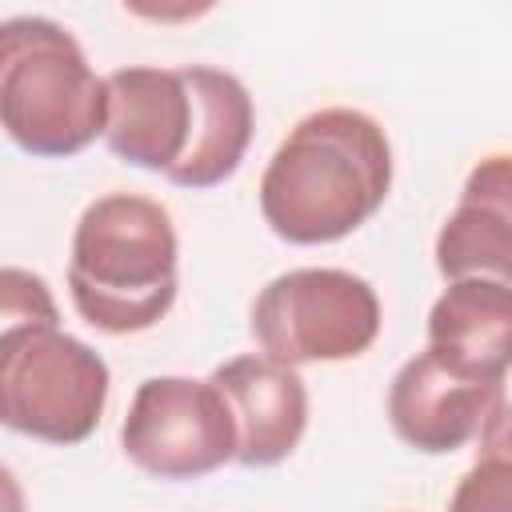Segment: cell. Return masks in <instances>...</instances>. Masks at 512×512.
<instances>
[{"instance_id": "obj_1", "label": "cell", "mask_w": 512, "mask_h": 512, "mask_svg": "<svg viewBox=\"0 0 512 512\" xmlns=\"http://www.w3.org/2000/svg\"><path fill=\"white\" fill-rule=\"evenodd\" d=\"M104 96V144L112 156L192 192L224 184L252 144V96L212 64L116 68L104 76Z\"/></svg>"}, {"instance_id": "obj_2", "label": "cell", "mask_w": 512, "mask_h": 512, "mask_svg": "<svg viewBox=\"0 0 512 512\" xmlns=\"http://www.w3.org/2000/svg\"><path fill=\"white\" fill-rule=\"evenodd\" d=\"M392 188V144L360 108L304 116L260 176V216L288 244H332L368 224Z\"/></svg>"}, {"instance_id": "obj_3", "label": "cell", "mask_w": 512, "mask_h": 512, "mask_svg": "<svg viewBox=\"0 0 512 512\" xmlns=\"http://www.w3.org/2000/svg\"><path fill=\"white\" fill-rule=\"evenodd\" d=\"M176 228L164 204L136 192L92 200L72 232L68 292L84 324L128 336L160 324L176 304Z\"/></svg>"}, {"instance_id": "obj_4", "label": "cell", "mask_w": 512, "mask_h": 512, "mask_svg": "<svg viewBox=\"0 0 512 512\" xmlns=\"http://www.w3.org/2000/svg\"><path fill=\"white\" fill-rule=\"evenodd\" d=\"M104 80L80 40L48 16L0 20V128L44 160L84 152L104 136Z\"/></svg>"}, {"instance_id": "obj_5", "label": "cell", "mask_w": 512, "mask_h": 512, "mask_svg": "<svg viewBox=\"0 0 512 512\" xmlns=\"http://www.w3.org/2000/svg\"><path fill=\"white\" fill-rule=\"evenodd\" d=\"M112 372L96 348L60 324L0 332V428L40 444H84L108 404Z\"/></svg>"}, {"instance_id": "obj_6", "label": "cell", "mask_w": 512, "mask_h": 512, "mask_svg": "<svg viewBox=\"0 0 512 512\" xmlns=\"http://www.w3.org/2000/svg\"><path fill=\"white\" fill-rule=\"evenodd\" d=\"M248 328L288 368L356 360L380 336V296L348 268H292L260 288Z\"/></svg>"}, {"instance_id": "obj_7", "label": "cell", "mask_w": 512, "mask_h": 512, "mask_svg": "<svg viewBox=\"0 0 512 512\" xmlns=\"http://www.w3.org/2000/svg\"><path fill=\"white\" fill-rule=\"evenodd\" d=\"M120 448L156 480H200L236 460V428L212 380L148 376L120 424Z\"/></svg>"}, {"instance_id": "obj_8", "label": "cell", "mask_w": 512, "mask_h": 512, "mask_svg": "<svg viewBox=\"0 0 512 512\" xmlns=\"http://www.w3.org/2000/svg\"><path fill=\"white\" fill-rule=\"evenodd\" d=\"M388 420L424 456H448L476 436L504 440V380H484L424 348L392 376Z\"/></svg>"}, {"instance_id": "obj_9", "label": "cell", "mask_w": 512, "mask_h": 512, "mask_svg": "<svg viewBox=\"0 0 512 512\" xmlns=\"http://www.w3.org/2000/svg\"><path fill=\"white\" fill-rule=\"evenodd\" d=\"M236 428V464L272 468L288 460L308 428V388L296 368L268 356H236L212 376Z\"/></svg>"}, {"instance_id": "obj_10", "label": "cell", "mask_w": 512, "mask_h": 512, "mask_svg": "<svg viewBox=\"0 0 512 512\" xmlns=\"http://www.w3.org/2000/svg\"><path fill=\"white\" fill-rule=\"evenodd\" d=\"M436 268L452 280L512 284V164L504 152L468 172L460 204L436 236Z\"/></svg>"}, {"instance_id": "obj_11", "label": "cell", "mask_w": 512, "mask_h": 512, "mask_svg": "<svg viewBox=\"0 0 512 512\" xmlns=\"http://www.w3.org/2000/svg\"><path fill=\"white\" fill-rule=\"evenodd\" d=\"M428 348L484 380H508L512 284L452 280L428 312Z\"/></svg>"}, {"instance_id": "obj_12", "label": "cell", "mask_w": 512, "mask_h": 512, "mask_svg": "<svg viewBox=\"0 0 512 512\" xmlns=\"http://www.w3.org/2000/svg\"><path fill=\"white\" fill-rule=\"evenodd\" d=\"M448 512H512V456L504 448H484V456L460 476Z\"/></svg>"}, {"instance_id": "obj_13", "label": "cell", "mask_w": 512, "mask_h": 512, "mask_svg": "<svg viewBox=\"0 0 512 512\" xmlns=\"http://www.w3.org/2000/svg\"><path fill=\"white\" fill-rule=\"evenodd\" d=\"M60 324V308L44 276L28 268H0V332L12 324Z\"/></svg>"}, {"instance_id": "obj_14", "label": "cell", "mask_w": 512, "mask_h": 512, "mask_svg": "<svg viewBox=\"0 0 512 512\" xmlns=\"http://www.w3.org/2000/svg\"><path fill=\"white\" fill-rule=\"evenodd\" d=\"M0 512H28L24 488H20V480L8 464H0Z\"/></svg>"}]
</instances>
